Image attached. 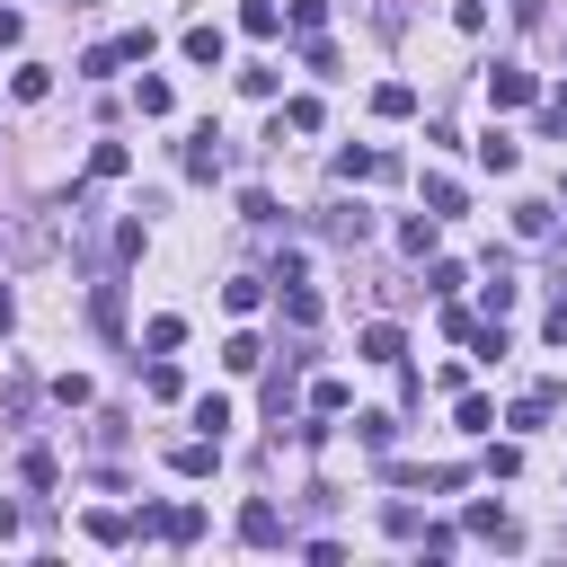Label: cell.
Here are the masks:
<instances>
[{
    "label": "cell",
    "instance_id": "cell-1",
    "mask_svg": "<svg viewBox=\"0 0 567 567\" xmlns=\"http://www.w3.org/2000/svg\"><path fill=\"white\" fill-rule=\"evenodd\" d=\"M124 62H151V27H124V35H106V44H89V53H80V71H89V80H115Z\"/></svg>",
    "mask_w": 567,
    "mask_h": 567
},
{
    "label": "cell",
    "instance_id": "cell-2",
    "mask_svg": "<svg viewBox=\"0 0 567 567\" xmlns=\"http://www.w3.org/2000/svg\"><path fill=\"white\" fill-rule=\"evenodd\" d=\"M549 408H558V381H532V390L505 408V425H514V434H540V425H549Z\"/></svg>",
    "mask_w": 567,
    "mask_h": 567
},
{
    "label": "cell",
    "instance_id": "cell-3",
    "mask_svg": "<svg viewBox=\"0 0 567 567\" xmlns=\"http://www.w3.org/2000/svg\"><path fill=\"white\" fill-rule=\"evenodd\" d=\"M532 97H540V80H532V71H514V62H496V71H487V106H532Z\"/></svg>",
    "mask_w": 567,
    "mask_h": 567
},
{
    "label": "cell",
    "instance_id": "cell-4",
    "mask_svg": "<svg viewBox=\"0 0 567 567\" xmlns=\"http://www.w3.org/2000/svg\"><path fill=\"white\" fill-rule=\"evenodd\" d=\"M239 540H248V549H275V540H284V514H275L266 496H248V505H239Z\"/></svg>",
    "mask_w": 567,
    "mask_h": 567
},
{
    "label": "cell",
    "instance_id": "cell-5",
    "mask_svg": "<svg viewBox=\"0 0 567 567\" xmlns=\"http://www.w3.org/2000/svg\"><path fill=\"white\" fill-rule=\"evenodd\" d=\"M470 532H478V540H496V549H523V523H514L505 505H487V496L470 505Z\"/></svg>",
    "mask_w": 567,
    "mask_h": 567
},
{
    "label": "cell",
    "instance_id": "cell-6",
    "mask_svg": "<svg viewBox=\"0 0 567 567\" xmlns=\"http://www.w3.org/2000/svg\"><path fill=\"white\" fill-rule=\"evenodd\" d=\"M230 168V151H221V133L204 124V133H186V177H221Z\"/></svg>",
    "mask_w": 567,
    "mask_h": 567
},
{
    "label": "cell",
    "instance_id": "cell-7",
    "mask_svg": "<svg viewBox=\"0 0 567 567\" xmlns=\"http://www.w3.org/2000/svg\"><path fill=\"white\" fill-rule=\"evenodd\" d=\"M337 177H399V151H363V142H346V151H337Z\"/></svg>",
    "mask_w": 567,
    "mask_h": 567
},
{
    "label": "cell",
    "instance_id": "cell-8",
    "mask_svg": "<svg viewBox=\"0 0 567 567\" xmlns=\"http://www.w3.org/2000/svg\"><path fill=\"white\" fill-rule=\"evenodd\" d=\"M213 461H221V443H213V434H186V443L168 452V470H177V478H213Z\"/></svg>",
    "mask_w": 567,
    "mask_h": 567
},
{
    "label": "cell",
    "instance_id": "cell-9",
    "mask_svg": "<svg viewBox=\"0 0 567 567\" xmlns=\"http://www.w3.org/2000/svg\"><path fill=\"white\" fill-rule=\"evenodd\" d=\"M478 168H496V177H514V168H523V142L487 124V133H478Z\"/></svg>",
    "mask_w": 567,
    "mask_h": 567
},
{
    "label": "cell",
    "instance_id": "cell-10",
    "mask_svg": "<svg viewBox=\"0 0 567 567\" xmlns=\"http://www.w3.org/2000/svg\"><path fill=\"white\" fill-rule=\"evenodd\" d=\"M319 230H328V239H346V248H363V239H372V213H363V204H328V221H319Z\"/></svg>",
    "mask_w": 567,
    "mask_h": 567
},
{
    "label": "cell",
    "instance_id": "cell-11",
    "mask_svg": "<svg viewBox=\"0 0 567 567\" xmlns=\"http://www.w3.org/2000/svg\"><path fill=\"white\" fill-rule=\"evenodd\" d=\"M354 354H363V363H399V354H408V337H399L390 319H372V328L354 337Z\"/></svg>",
    "mask_w": 567,
    "mask_h": 567
},
{
    "label": "cell",
    "instance_id": "cell-12",
    "mask_svg": "<svg viewBox=\"0 0 567 567\" xmlns=\"http://www.w3.org/2000/svg\"><path fill=\"white\" fill-rule=\"evenodd\" d=\"M434 239H443V213H408V221H399V248H408V257H434Z\"/></svg>",
    "mask_w": 567,
    "mask_h": 567
},
{
    "label": "cell",
    "instance_id": "cell-13",
    "mask_svg": "<svg viewBox=\"0 0 567 567\" xmlns=\"http://www.w3.org/2000/svg\"><path fill=\"white\" fill-rule=\"evenodd\" d=\"M80 532H89L97 549H124V540H133V514H115V505H97V514H89Z\"/></svg>",
    "mask_w": 567,
    "mask_h": 567
},
{
    "label": "cell",
    "instance_id": "cell-14",
    "mask_svg": "<svg viewBox=\"0 0 567 567\" xmlns=\"http://www.w3.org/2000/svg\"><path fill=\"white\" fill-rule=\"evenodd\" d=\"M177 44H186V62H195V71H221V27H186Z\"/></svg>",
    "mask_w": 567,
    "mask_h": 567
},
{
    "label": "cell",
    "instance_id": "cell-15",
    "mask_svg": "<svg viewBox=\"0 0 567 567\" xmlns=\"http://www.w3.org/2000/svg\"><path fill=\"white\" fill-rule=\"evenodd\" d=\"M372 115L408 124V115H416V89H408V80H381V89H372Z\"/></svg>",
    "mask_w": 567,
    "mask_h": 567
},
{
    "label": "cell",
    "instance_id": "cell-16",
    "mask_svg": "<svg viewBox=\"0 0 567 567\" xmlns=\"http://www.w3.org/2000/svg\"><path fill=\"white\" fill-rule=\"evenodd\" d=\"M257 301H266V275H230V284H221V310H230V319H248Z\"/></svg>",
    "mask_w": 567,
    "mask_h": 567
},
{
    "label": "cell",
    "instance_id": "cell-17",
    "mask_svg": "<svg viewBox=\"0 0 567 567\" xmlns=\"http://www.w3.org/2000/svg\"><path fill=\"white\" fill-rule=\"evenodd\" d=\"M18 478H27V487H35V496H44V487H53V478H62V461H53V452H44V443H27V452H18Z\"/></svg>",
    "mask_w": 567,
    "mask_h": 567
},
{
    "label": "cell",
    "instance_id": "cell-18",
    "mask_svg": "<svg viewBox=\"0 0 567 567\" xmlns=\"http://www.w3.org/2000/svg\"><path fill=\"white\" fill-rule=\"evenodd\" d=\"M9 97H18V106H44V97H53V71H44V62H27V71L9 80Z\"/></svg>",
    "mask_w": 567,
    "mask_h": 567
},
{
    "label": "cell",
    "instance_id": "cell-19",
    "mask_svg": "<svg viewBox=\"0 0 567 567\" xmlns=\"http://www.w3.org/2000/svg\"><path fill=\"white\" fill-rule=\"evenodd\" d=\"M124 168H133L124 142H97V151H89V186H106V177H124Z\"/></svg>",
    "mask_w": 567,
    "mask_h": 567
},
{
    "label": "cell",
    "instance_id": "cell-20",
    "mask_svg": "<svg viewBox=\"0 0 567 567\" xmlns=\"http://www.w3.org/2000/svg\"><path fill=\"white\" fill-rule=\"evenodd\" d=\"M89 319L115 337V328H124V284H97V292H89Z\"/></svg>",
    "mask_w": 567,
    "mask_h": 567
},
{
    "label": "cell",
    "instance_id": "cell-21",
    "mask_svg": "<svg viewBox=\"0 0 567 567\" xmlns=\"http://www.w3.org/2000/svg\"><path fill=\"white\" fill-rule=\"evenodd\" d=\"M275 292H284V319L292 328H319V292L310 284H275Z\"/></svg>",
    "mask_w": 567,
    "mask_h": 567
},
{
    "label": "cell",
    "instance_id": "cell-22",
    "mask_svg": "<svg viewBox=\"0 0 567 567\" xmlns=\"http://www.w3.org/2000/svg\"><path fill=\"white\" fill-rule=\"evenodd\" d=\"M142 346H151V354H177V346H186V319H177V310H159V319L142 328Z\"/></svg>",
    "mask_w": 567,
    "mask_h": 567
},
{
    "label": "cell",
    "instance_id": "cell-23",
    "mask_svg": "<svg viewBox=\"0 0 567 567\" xmlns=\"http://www.w3.org/2000/svg\"><path fill=\"white\" fill-rule=\"evenodd\" d=\"M142 390H151V399H186V372L159 354V363H142Z\"/></svg>",
    "mask_w": 567,
    "mask_h": 567
},
{
    "label": "cell",
    "instance_id": "cell-24",
    "mask_svg": "<svg viewBox=\"0 0 567 567\" xmlns=\"http://www.w3.org/2000/svg\"><path fill=\"white\" fill-rule=\"evenodd\" d=\"M195 434H213V443L230 434V399H221V390H204V399H195Z\"/></svg>",
    "mask_w": 567,
    "mask_h": 567
},
{
    "label": "cell",
    "instance_id": "cell-25",
    "mask_svg": "<svg viewBox=\"0 0 567 567\" xmlns=\"http://www.w3.org/2000/svg\"><path fill=\"white\" fill-rule=\"evenodd\" d=\"M354 443H363V452H390V443H399V416H381V408L354 416Z\"/></svg>",
    "mask_w": 567,
    "mask_h": 567
},
{
    "label": "cell",
    "instance_id": "cell-26",
    "mask_svg": "<svg viewBox=\"0 0 567 567\" xmlns=\"http://www.w3.org/2000/svg\"><path fill=\"white\" fill-rule=\"evenodd\" d=\"M239 27L266 44V35H284V9H275V0H239Z\"/></svg>",
    "mask_w": 567,
    "mask_h": 567
},
{
    "label": "cell",
    "instance_id": "cell-27",
    "mask_svg": "<svg viewBox=\"0 0 567 567\" xmlns=\"http://www.w3.org/2000/svg\"><path fill=\"white\" fill-rule=\"evenodd\" d=\"M221 363H230V372H266V346H257V337H248V328H239V337H230V346H221Z\"/></svg>",
    "mask_w": 567,
    "mask_h": 567
},
{
    "label": "cell",
    "instance_id": "cell-28",
    "mask_svg": "<svg viewBox=\"0 0 567 567\" xmlns=\"http://www.w3.org/2000/svg\"><path fill=\"white\" fill-rule=\"evenodd\" d=\"M284 18H292V35H328V0H284Z\"/></svg>",
    "mask_w": 567,
    "mask_h": 567
},
{
    "label": "cell",
    "instance_id": "cell-29",
    "mask_svg": "<svg viewBox=\"0 0 567 567\" xmlns=\"http://www.w3.org/2000/svg\"><path fill=\"white\" fill-rule=\"evenodd\" d=\"M133 106H142V115H177V89H168V80H142Z\"/></svg>",
    "mask_w": 567,
    "mask_h": 567
},
{
    "label": "cell",
    "instance_id": "cell-30",
    "mask_svg": "<svg viewBox=\"0 0 567 567\" xmlns=\"http://www.w3.org/2000/svg\"><path fill=\"white\" fill-rule=\"evenodd\" d=\"M284 124H292V133H319L328 106H319V97H284Z\"/></svg>",
    "mask_w": 567,
    "mask_h": 567
},
{
    "label": "cell",
    "instance_id": "cell-31",
    "mask_svg": "<svg viewBox=\"0 0 567 567\" xmlns=\"http://www.w3.org/2000/svg\"><path fill=\"white\" fill-rule=\"evenodd\" d=\"M514 230H523V239H549V204L523 195V204H514Z\"/></svg>",
    "mask_w": 567,
    "mask_h": 567
},
{
    "label": "cell",
    "instance_id": "cell-32",
    "mask_svg": "<svg viewBox=\"0 0 567 567\" xmlns=\"http://www.w3.org/2000/svg\"><path fill=\"white\" fill-rule=\"evenodd\" d=\"M337 408H346V381L319 372V381H310V416H337Z\"/></svg>",
    "mask_w": 567,
    "mask_h": 567
},
{
    "label": "cell",
    "instance_id": "cell-33",
    "mask_svg": "<svg viewBox=\"0 0 567 567\" xmlns=\"http://www.w3.org/2000/svg\"><path fill=\"white\" fill-rule=\"evenodd\" d=\"M452 416H461V434H487V425H496V408H487L478 390H461V408H452Z\"/></svg>",
    "mask_w": 567,
    "mask_h": 567
},
{
    "label": "cell",
    "instance_id": "cell-34",
    "mask_svg": "<svg viewBox=\"0 0 567 567\" xmlns=\"http://www.w3.org/2000/svg\"><path fill=\"white\" fill-rule=\"evenodd\" d=\"M425 213H443V221H452V213H461V186H452V177H425Z\"/></svg>",
    "mask_w": 567,
    "mask_h": 567
},
{
    "label": "cell",
    "instance_id": "cell-35",
    "mask_svg": "<svg viewBox=\"0 0 567 567\" xmlns=\"http://www.w3.org/2000/svg\"><path fill=\"white\" fill-rule=\"evenodd\" d=\"M239 213H248V221H257V230H275V221H284V213H275V195H266V186H248V195H239Z\"/></svg>",
    "mask_w": 567,
    "mask_h": 567
},
{
    "label": "cell",
    "instance_id": "cell-36",
    "mask_svg": "<svg viewBox=\"0 0 567 567\" xmlns=\"http://www.w3.org/2000/svg\"><path fill=\"white\" fill-rule=\"evenodd\" d=\"M381 532H390V540H416V532H425V514H416V505H390V514H381Z\"/></svg>",
    "mask_w": 567,
    "mask_h": 567
},
{
    "label": "cell",
    "instance_id": "cell-37",
    "mask_svg": "<svg viewBox=\"0 0 567 567\" xmlns=\"http://www.w3.org/2000/svg\"><path fill=\"white\" fill-rule=\"evenodd\" d=\"M416 549H425V558H452V549H461V532H452V523H425V532H416Z\"/></svg>",
    "mask_w": 567,
    "mask_h": 567
},
{
    "label": "cell",
    "instance_id": "cell-38",
    "mask_svg": "<svg viewBox=\"0 0 567 567\" xmlns=\"http://www.w3.org/2000/svg\"><path fill=\"white\" fill-rule=\"evenodd\" d=\"M53 399H62V408H89L97 390H89V372H62V381H53Z\"/></svg>",
    "mask_w": 567,
    "mask_h": 567
},
{
    "label": "cell",
    "instance_id": "cell-39",
    "mask_svg": "<svg viewBox=\"0 0 567 567\" xmlns=\"http://www.w3.org/2000/svg\"><path fill=\"white\" fill-rule=\"evenodd\" d=\"M540 337H549V346H567V292L549 301V319H540Z\"/></svg>",
    "mask_w": 567,
    "mask_h": 567
},
{
    "label": "cell",
    "instance_id": "cell-40",
    "mask_svg": "<svg viewBox=\"0 0 567 567\" xmlns=\"http://www.w3.org/2000/svg\"><path fill=\"white\" fill-rule=\"evenodd\" d=\"M18 35H27V18H18V9H0V44H18Z\"/></svg>",
    "mask_w": 567,
    "mask_h": 567
},
{
    "label": "cell",
    "instance_id": "cell-41",
    "mask_svg": "<svg viewBox=\"0 0 567 567\" xmlns=\"http://www.w3.org/2000/svg\"><path fill=\"white\" fill-rule=\"evenodd\" d=\"M9 328H18V292L0 284V337H9Z\"/></svg>",
    "mask_w": 567,
    "mask_h": 567
},
{
    "label": "cell",
    "instance_id": "cell-42",
    "mask_svg": "<svg viewBox=\"0 0 567 567\" xmlns=\"http://www.w3.org/2000/svg\"><path fill=\"white\" fill-rule=\"evenodd\" d=\"M0 540H18V505L9 496H0Z\"/></svg>",
    "mask_w": 567,
    "mask_h": 567
},
{
    "label": "cell",
    "instance_id": "cell-43",
    "mask_svg": "<svg viewBox=\"0 0 567 567\" xmlns=\"http://www.w3.org/2000/svg\"><path fill=\"white\" fill-rule=\"evenodd\" d=\"M549 133H567V89H558V97H549Z\"/></svg>",
    "mask_w": 567,
    "mask_h": 567
},
{
    "label": "cell",
    "instance_id": "cell-44",
    "mask_svg": "<svg viewBox=\"0 0 567 567\" xmlns=\"http://www.w3.org/2000/svg\"><path fill=\"white\" fill-rule=\"evenodd\" d=\"M558 195H567V177H558Z\"/></svg>",
    "mask_w": 567,
    "mask_h": 567
}]
</instances>
